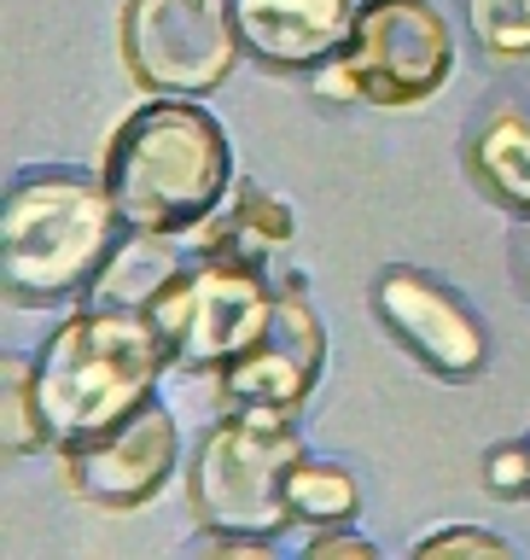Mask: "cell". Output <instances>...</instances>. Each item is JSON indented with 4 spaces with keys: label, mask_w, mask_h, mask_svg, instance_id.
I'll return each instance as SVG.
<instances>
[{
    "label": "cell",
    "mask_w": 530,
    "mask_h": 560,
    "mask_svg": "<svg viewBox=\"0 0 530 560\" xmlns=\"http://www.w3.org/2000/svg\"><path fill=\"white\" fill-rule=\"evenodd\" d=\"M99 182L129 234H199L234 192V147L199 100L152 94L105 140Z\"/></svg>",
    "instance_id": "1"
},
{
    "label": "cell",
    "mask_w": 530,
    "mask_h": 560,
    "mask_svg": "<svg viewBox=\"0 0 530 560\" xmlns=\"http://www.w3.org/2000/svg\"><path fill=\"white\" fill-rule=\"evenodd\" d=\"M169 368V345L140 304H87L47 332L35 357V397L52 450L94 438L152 402Z\"/></svg>",
    "instance_id": "2"
},
{
    "label": "cell",
    "mask_w": 530,
    "mask_h": 560,
    "mask_svg": "<svg viewBox=\"0 0 530 560\" xmlns=\"http://www.w3.org/2000/svg\"><path fill=\"white\" fill-rule=\"evenodd\" d=\"M122 217L111 192L76 170H35L0 210V280L17 304H52L111 269L122 252Z\"/></svg>",
    "instance_id": "3"
},
{
    "label": "cell",
    "mask_w": 530,
    "mask_h": 560,
    "mask_svg": "<svg viewBox=\"0 0 530 560\" xmlns=\"http://www.w3.org/2000/svg\"><path fill=\"white\" fill-rule=\"evenodd\" d=\"M304 462V438L286 409H227L192 455L187 490L204 532L274 537L292 520L286 479Z\"/></svg>",
    "instance_id": "4"
},
{
    "label": "cell",
    "mask_w": 530,
    "mask_h": 560,
    "mask_svg": "<svg viewBox=\"0 0 530 560\" xmlns=\"http://www.w3.org/2000/svg\"><path fill=\"white\" fill-rule=\"evenodd\" d=\"M269 280L257 275V262H227V257H199L192 269H175L164 287L152 292L146 315L157 322L169 345L175 368H210L234 362L245 345L262 332L274 310Z\"/></svg>",
    "instance_id": "5"
},
{
    "label": "cell",
    "mask_w": 530,
    "mask_h": 560,
    "mask_svg": "<svg viewBox=\"0 0 530 560\" xmlns=\"http://www.w3.org/2000/svg\"><path fill=\"white\" fill-rule=\"evenodd\" d=\"M239 52L234 0H129L122 7V65L146 94L199 100L227 82Z\"/></svg>",
    "instance_id": "6"
},
{
    "label": "cell",
    "mask_w": 530,
    "mask_h": 560,
    "mask_svg": "<svg viewBox=\"0 0 530 560\" xmlns=\"http://www.w3.org/2000/svg\"><path fill=\"white\" fill-rule=\"evenodd\" d=\"M339 65L356 82V100L402 112L449 82L455 35L432 0H362Z\"/></svg>",
    "instance_id": "7"
},
{
    "label": "cell",
    "mask_w": 530,
    "mask_h": 560,
    "mask_svg": "<svg viewBox=\"0 0 530 560\" xmlns=\"http://www.w3.org/2000/svg\"><path fill=\"white\" fill-rule=\"evenodd\" d=\"M181 462V427L164 402H140L129 420L59 450L64 485L99 514H134L169 485Z\"/></svg>",
    "instance_id": "8"
},
{
    "label": "cell",
    "mask_w": 530,
    "mask_h": 560,
    "mask_svg": "<svg viewBox=\"0 0 530 560\" xmlns=\"http://www.w3.org/2000/svg\"><path fill=\"white\" fill-rule=\"evenodd\" d=\"M327 368V327L297 292H280L269 322L234 362L216 368L227 409H297Z\"/></svg>",
    "instance_id": "9"
},
{
    "label": "cell",
    "mask_w": 530,
    "mask_h": 560,
    "mask_svg": "<svg viewBox=\"0 0 530 560\" xmlns=\"http://www.w3.org/2000/svg\"><path fill=\"white\" fill-rule=\"evenodd\" d=\"M374 310L391 327V339L409 350L414 362H426L437 380H472L490 357L484 327L444 280L420 269H385L374 280Z\"/></svg>",
    "instance_id": "10"
},
{
    "label": "cell",
    "mask_w": 530,
    "mask_h": 560,
    "mask_svg": "<svg viewBox=\"0 0 530 560\" xmlns=\"http://www.w3.org/2000/svg\"><path fill=\"white\" fill-rule=\"evenodd\" d=\"M362 0H234V30L251 59L274 70H315L339 59Z\"/></svg>",
    "instance_id": "11"
},
{
    "label": "cell",
    "mask_w": 530,
    "mask_h": 560,
    "mask_svg": "<svg viewBox=\"0 0 530 560\" xmlns=\"http://www.w3.org/2000/svg\"><path fill=\"white\" fill-rule=\"evenodd\" d=\"M292 240V210L262 187H239L234 205L199 228V257H227V262H262L269 252Z\"/></svg>",
    "instance_id": "12"
},
{
    "label": "cell",
    "mask_w": 530,
    "mask_h": 560,
    "mask_svg": "<svg viewBox=\"0 0 530 560\" xmlns=\"http://www.w3.org/2000/svg\"><path fill=\"white\" fill-rule=\"evenodd\" d=\"M467 164L490 199L530 210V112H496L479 122L467 147Z\"/></svg>",
    "instance_id": "13"
},
{
    "label": "cell",
    "mask_w": 530,
    "mask_h": 560,
    "mask_svg": "<svg viewBox=\"0 0 530 560\" xmlns=\"http://www.w3.org/2000/svg\"><path fill=\"white\" fill-rule=\"evenodd\" d=\"M286 508H292V520H304V525H350L362 508V485L350 479L344 467L309 462L304 455L286 479Z\"/></svg>",
    "instance_id": "14"
},
{
    "label": "cell",
    "mask_w": 530,
    "mask_h": 560,
    "mask_svg": "<svg viewBox=\"0 0 530 560\" xmlns=\"http://www.w3.org/2000/svg\"><path fill=\"white\" fill-rule=\"evenodd\" d=\"M42 444H52V438L42 420V397H35V362L7 357L0 362V450L30 455Z\"/></svg>",
    "instance_id": "15"
},
{
    "label": "cell",
    "mask_w": 530,
    "mask_h": 560,
    "mask_svg": "<svg viewBox=\"0 0 530 560\" xmlns=\"http://www.w3.org/2000/svg\"><path fill=\"white\" fill-rule=\"evenodd\" d=\"M467 24L490 59H530V0H467Z\"/></svg>",
    "instance_id": "16"
},
{
    "label": "cell",
    "mask_w": 530,
    "mask_h": 560,
    "mask_svg": "<svg viewBox=\"0 0 530 560\" xmlns=\"http://www.w3.org/2000/svg\"><path fill=\"white\" fill-rule=\"evenodd\" d=\"M514 542L484 532V525H444V532L414 537V555H507Z\"/></svg>",
    "instance_id": "17"
},
{
    "label": "cell",
    "mask_w": 530,
    "mask_h": 560,
    "mask_svg": "<svg viewBox=\"0 0 530 560\" xmlns=\"http://www.w3.org/2000/svg\"><path fill=\"white\" fill-rule=\"evenodd\" d=\"M484 479H490V490H496V497H525V490H530V444L490 450Z\"/></svg>",
    "instance_id": "18"
},
{
    "label": "cell",
    "mask_w": 530,
    "mask_h": 560,
    "mask_svg": "<svg viewBox=\"0 0 530 560\" xmlns=\"http://www.w3.org/2000/svg\"><path fill=\"white\" fill-rule=\"evenodd\" d=\"M309 560H332V555H350V560H379V542L374 537H350L339 525H315V537L304 542Z\"/></svg>",
    "instance_id": "19"
},
{
    "label": "cell",
    "mask_w": 530,
    "mask_h": 560,
    "mask_svg": "<svg viewBox=\"0 0 530 560\" xmlns=\"http://www.w3.org/2000/svg\"><path fill=\"white\" fill-rule=\"evenodd\" d=\"M525 275H530V228H525Z\"/></svg>",
    "instance_id": "20"
}]
</instances>
